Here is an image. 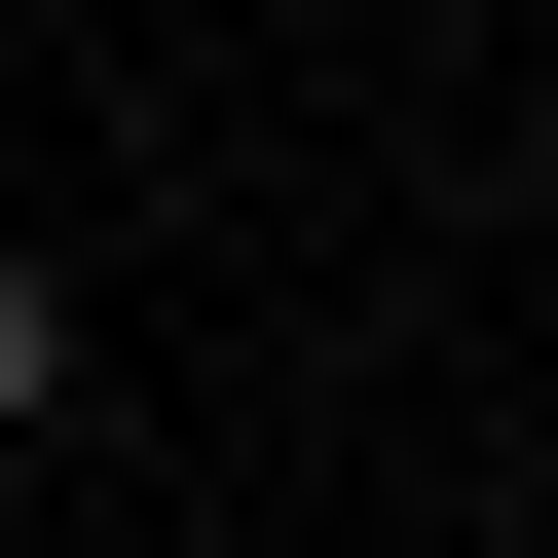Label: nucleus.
Wrapping results in <instances>:
<instances>
[{"label": "nucleus", "instance_id": "f257e3e1", "mask_svg": "<svg viewBox=\"0 0 558 558\" xmlns=\"http://www.w3.org/2000/svg\"><path fill=\"white\" fill-rule=\"evenodd\" d=\"M38 410H75V260L0 223V447H38Z\"/></svg>", "mask_w": 558, "mask_h": 558}]
</instances>
